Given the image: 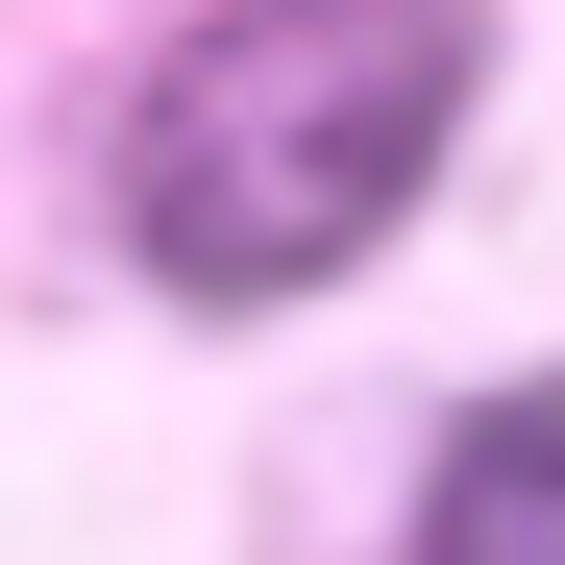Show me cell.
I'll return each instance as SVG.
<instances>
[{
	"label": "cell",
	"mask_w": 565,
	"mask_h": 565,
	"mask_svg": "<svg viewBox=\"0 0 565 565\" xmlns=\"http://www.w3.org/2000/svg\"><path fill=\"white\" fill-rule=\"evenodd\" d=\"M467 124V0H222L124 99V246L172 296H320Z\"/></svg>",
	"instance_id": "obj_1"
},
{
	"label": "cell",
	"mask_w": 565,
	"mask_h": 565,
	"mask_svg": "<svg viewBox=\"0 0 565 565\" xmlns=\"http://www.w3.org/2000/svg\"><path fill=\"white\" fill-rule=\"evenodd\" d=\"M418 565H565V369L443 418V467H418Z\"/></svg>",
	"instance_id": "obj_2"
}]
</instances>
